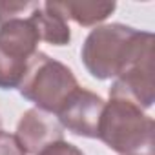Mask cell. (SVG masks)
Segmentation results:
<instances>
[{"mask_svg":"<svg viewBox=\"0 0 155 155\" xmlns=\"http://www.w3.org/2000/svg\"><path fill=\"white\" fill-rule=\"evenodd\" d=\"M155 37L126 24H104L90 31L82 44L81 58L97 81L117 79L133 62L153 51Z\"/></svg>","mask_w":155,"mask_h":155,"instance_id":"6da1fadb","label":"cell"},{"mask_svg":"<svg viewBox=\"0 0 155 155\" xmlns=\"http://www.w3.org/2000/svg\"><path fill=\"white\" fill-rule=\"evenodd\" d=\"M97 139L119 155H155L153 119L122 99L106 102Z\"/></svg>","mask_w":155,"mask_h":155,"instance_id":"7a4b0ae2","label":"cell"},{"mask_svg":"<svg viewBox=\"0 0 155 155\" xmlns=\"http://www.w3.org/2000/svg\"><path fill=\"white\" fill-rule=\"evenodd\" d=\"M79 88L77 77L66 64L37 51L28 62L18 91L24 99L33 102L37 110L57 115L71 93Z\"/></svg>","mask_w":155,"mask_h":155,"instance_id":"3957f363","label":"cell"},{"mask_svg":"<svg viewBox=\"0 0 155 155\" xmlns=\"http://www.w3.org/2000/svg\"><path fill=\"white\" fill-rule=\"evenodd\" d=\"M106 101L84 88H79L71 93V97L64 102V106L57 113V120L60 126L79 137L97 139L99 124L104 111Z\"/></svg>","mask_w":155,"mask_h":155,"instance_id":"277c9868","label":"cell"},{"mask_svg":"<svg viewBox=\"0 0 155 155\" xmlns=\"http://www.w3.org/2000/svg\"><path fill=\"white\" fill-rule=\"evenodd\" d=\"M110 99L128 101L140 110H150L155 102L153 82V51L133 62L120 73L110 88Z\"/></svg>","mask_w":155,"mask_h":155,"instance_id":"5b68a950","label":"cell"},{"mask_svg":"<svg viewBox=\"0 0 155 155\" xmlns=\"http://www.w3.org/2000/svg\"><path fill=\"white\" fill-rule=\"evenodd\" d=\"M15 135L28 155H38L51 142L64 140V128L57 117L31 108L20 117Z\"/></svg>","mask_w":155,"mask_h":155,"instance_id":"8992f818","label":"cell"},{"mask_svg":"<svg viewBox=\"0 0 155 155\" xmlns=\"http://www.w3.org/2000/svg\"><path fill=\"white\" fill-rule=\"evenodd\" d=\"M31 15V13H29ZM28 17H17L0 24V53L15 58L29 60L38 49V33Z\"/></svg>","mask_w":155,"mask_h":155,"instance_id":"52a82bcc","label":"cell"},{"mask_svg":"<svg viewBox=\"0 0 155 155\" xmlns=\"http://www.w3.org/2000/svg\"><path fill=\"white\" fill-rule=\"evenodd\" d=\"M53 11L62 15L66 20H75L79 26L90 28L104 22L115 9V2H75V0H68V2H46Z\"/></svg>","mask_w":155,"mask_h":155,"instance_id":"ba28073f","label":"cell"},{"mask_svg":"<svg viewBox=\"0 0 155 155\" xmlns=\"http://www.w3.org/2000/svg\"><path fill=\"white\" fill-rule=\"evenodd\" d=\"M38 38L51 44V46H68L71 40V31L68 26V20L58 15L57 11H53L46 2L38 4L31 15H29Z\"/></svg>","mask_w":155,"mask_h":155,"instance_id":"9c48e42d","label":"cell"},{"mask_svg":"<svg viewBox=\"0 0 155 155\" xmlns=\"http://www.w3.org/2000/svg\"><path fill=\"white\" fill-rule=\"evenodd\" d=\"M29 60H15L0 53V90L20 88Z\"/></svg>","mask_w":155,"mask_h":155,"instance_id":"30bf717a","label":"cell"},{"mask_svg":"<svg viewBox=\"0 0 155 155\" xmlns=\"http://www.w3.org/2000/svg\"><path fill=\"white\" fill-rule=\"evenodd\" d=\"M38 4L40 2H15V0L4 2V0H0V24H4L11 18H17V17L29 15Z\"/></svg>","mask_w":155,"mask_h":155,"instance_id":"8fae6325","label":"cell"},{"mask_svg":"<svg viewBox=\"0 0 155 155\" xmlns=\"http://www.w3.org/2000/svg\"><path fill=\"white\" fill-rule=\"evenodd\" d=\"M0 155H28L15 133L0 130Z\"/></svg>","mask_w":155,"mask_h":155,"instance_id":"7c38bea8","label":"cell"},{"mask_svg":"<svg viewBox=\"0 0 155 155\" xmlns=\"http://www.w3.org/2000/svg\"><path fill=\"white\" fill-rule=\"evenodd\" d=\"M38 155H84V151L71 142L57 140V142H51L49 146H46Z\"/></svg>","mask_w":155,"mask_h":155,"instance_id":"4fadbf2b","label":"cell"},{"mask_svg":"<svg viewBox=\"0 0 155 155\" xmlns=\"http://www.w3.org/2000/svg\"><path fill=\"white\" fill-rule=\"evenodd\" d=\"M0 124H2V120H0Z\"/></svg>","mask_w":155,"mask_h":155,"instance_id":"5bb4252c","label":"cell"}]
</instances>
